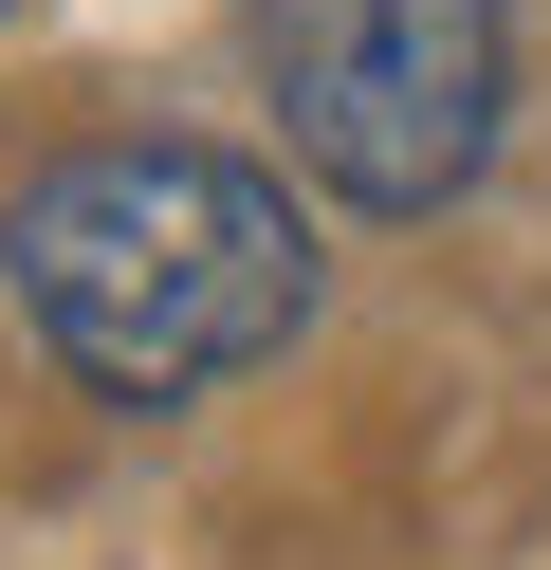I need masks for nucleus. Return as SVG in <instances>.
Listing matches in <instances>:
<instances>
[{
	"label": "nucleus",
	"mask_w": 551,
	"mask_h": 570,
	"mask_svg": "<svg viewBox=\"0 0 551 570\" xmlns=\"http://www.w3.org/2000/svg\"><path fill=\"white\" fill-rule=\"evenodd\" d=\"M0 295L92 405H203L313 313V222L239 148H73L0 203Z\"/></svg>",
	"instance_id": "f257e3e1"
},
{
	"label": "nucleus",
	"mask_w": 551,
	"mask_h": 570,
	"mask_svg": "<svg viewBox=\"0 0 551 570\" xmlns=\"http://www.w3.org/2000/svg\"><path fill=\"white\" fill-rule=\"evenodd\" d=\"M257 75L294 111V166L367 222H441L496 166L514 0H257Z\"/></svg>",
	"instance_id": "f03ea898"
}]
</instances>
